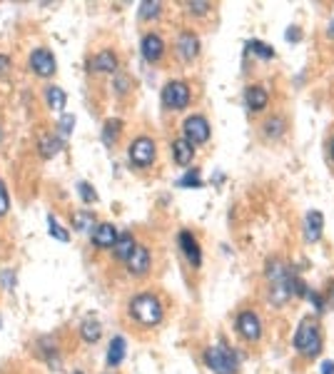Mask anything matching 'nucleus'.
<instances>
[{
	"mask_svg": "<svg viewBox=\"0 0 334 374\" xmlns=\"http://www.w3.org/2000/svg\"><path fill=\"white\" fill-rule=\"evenodd\" d=\"M267 279V302L272 307H285L294 295L297 287V275H292V270L287 267L282 260H270L265 270Z\"/></svg>",
	"mask_w": 334,
	"mask_h": 374,
	"instance_id": "nucleus-1",
	"label": "nucleus"
},
{
	"mask_svg": "<svg viewBox=\"0 0 334 374\" xmlns=\"http://www.w3.org/2000/svg\"><path fill=\"white\" fill-rule=\"evenodd\" d=\"M128 314L140 329H152V327H157L165 319V307L155 292L145 290V292H137L135 297L130 299Z\"/></svg>",
	"mask_w": 334,
	"mask_h": 374,
	"instance_id": "nucleus-2",
	"label": "nucleus"
},
{
	"mask_svg": "<svg viewBox=\"0 0 334 374\" xmlns=\"http://www.w3.org/2000/svg\"><path fill=\"white\" fill-rule=\"evenodd\" d=\"M294 349L305 357V360H317L324 349V340H322V329L317 325V319H302L297 332H294Z\"/></svg>",
	"mask_w": 334,
	"mask_h": 374,
	"instance_id": "nucleus-3",
	"label": "nucleus"
},
{
	"mask_svg": "<svg viewBox=\"0 0 334 374\" xmlns=\"http://www.w3.org/2000/svg\"><path fill=\"white\" fill-rule=\"evenodd\" d=\"M202 360H205V364L215 374H237L239 372L237 352H235L230 345H225V342H217V345L207 347L205 354H202Z\"/></svg>",
	"mask_w": 334,
	"mask_h": 374,
	"instance_id": "nucleus-4",
	"label": "nucleus"
},
{
	"mask_svg": "<svg viewBox=\"0 0 334 374\" xmlns=\"http://www.w3.org/2000/svg\"><path fill=\"white\" fill-rule=\"evenodd\" d=\"M128 158L137 170H147V167H152L157 160L155 140H152L150 135H140V138H135L132 142H130Z\"/></svg>",
	"mask_w": 334,
	"mask_h": 374,
	"instance_id": "nucleus-5",
	"label": "nucleus"
},
{
	"mask_svg": "<svg viewBox=\"0 0 334 374\" xmlns=\"http://www.w3.org/2000/svg\"><path fill=\"white\" fill-rule=\"evenodd\" d=\"M235 332L247 342V345H257L262 340V319L254 310H242L235 317Z\"/></svg>",
	"mask_w": 334,
	"mask_h": 374,
	"instance_id": "nucleus-6",
	"label": "nucleus"
},
{
	"mask_svg": "<svg viewBox=\"0 0 334 374\" xmlns=\"http://www.w3.org/2000/svg\"><path fill=\"white\" fill-rule=\"evenodd\" d=\"M192 103V88L184 80H170L163 88V105L167 110H184Z\"/></svg>",
	"mask_w": 334,
	"mask_h": 374,
	"instance_id": "nucleus-7",
	"label": "nucleus"
},
{
	"mask_svg": "<svg viewBox=\"0 0 334 374\" xmlns=\"http://www.w3.org/2000/svg\"><path fill=\"white\" fill-rule=\"evenodd\" d=\"M210 135H212L210 120H207L202 112H195L190 118H184L182 138L190 140L192 145H205V142H210Z\"/></svg>",
	"mask_w": 334,
	"mask_h": 374,
	"instance_id": "nucleus-8",
	"label": "nucleus"
},
{
	"mask_svg": "<svg viewBox=\"0 0 334 374\" xmlns=\"http://www.w3.org/2000/svg\"><path fill=\"white\" fill-rule=\"evenodd\" d=\"M125 270L132 275L135 279H143L150 275L152 270V252L150 247H145V245H137L132 257H130L128 262H125Z\"/></svg>",
	"mask_w": 334,
	"mask_h": 374,
	"instance_id": "nucleus-9",
	"label": "nucleus"
},
{
	"mask_svg": "<svg viewBox=\"0 0 334 374\" xmlns=\"http://www.w3.org/2000/svg\"><path fill=\"white\" fill-rule=\"evenodd\" d=\"M175 55L180 58L182 62H192L198 60L200 55V38L195 30H182L175 40Z\"/></svg>",
	"mask_w": 334,
	"mask_h": 374,
	"instance_id": "nucleus-10",
	"label": "nucleus"
},
{
	"mask_svg": "<svg viewBox=\"0 0 334 374\" xmlns=\"http://www.w3.org/2000/svg\"><path fill=\"white\" fill-rule=\"evenodd\" d=\"M30 70H33L38 77H53L55 70H58V62H55V55L48 48H35L30 53Z\"/></svg>",
	"mask_w": 334,
	"mask_h": 374,
	"instance_id": "nucleus-11",
	"label": "nucleus"
},
{
	"mask_svg": "<svg viewBox=\"0 0 334 374\" xmlns=\"http://www.w3.org/2000/svg\"><path fill=\"white\" fill-rule=\"evenodd\" d=\"M165 50H167V45H165L160 33L150 30V33L143 35V40H140V53H143V58L147 62H160L165 58Z\"/></svg>",
	"mask_w": 334,
	"mask_h": 374,
	"instance_id": "nucleus-12",
	"label": "nucleus"
},
{
	"mask_svg": "<svg viewBox=\"0 0 334 374\" xmlns=\"http://www.w3.org/2000/svg\"><path fill=\"white\" fill-rule=\"evenodd\" d=\"M178 245L182 249L184 260L192 264V267H200L202 264V247L198 245V237L192 235L190 229H182L178 235Z\"/></svg>",
	"mask_w": 334,
	"mask_h": 374,
	"instance_id": "nucleus-13",
	"label": "nucleus"
},
{
	"mask_svg": "<svg viewBox=\"0 0 334 374\" xmlns=\"http://www.w3.org/2000/svg\"><path fill=\"white\" fill-rule=\"evenodd\" d=\"M117 227L112 222H100L95 229H93V235H90V242L95 245L97 249H112L117 242Z\"/></svg>",
	"mask_w": 334,
	"mask_h": 374,
	"instance_id": "nucleus-14",
	"label": "nucleus"
},
{
	"mask_svg": "<svg viewBox=\"0 0 334 374\" xmlns=\"http://www.w3.org/2000/svg\"><path fill=\"white\" fill-rule=\"evenodd\" d=\"M302 232H305V242L314 245L322 240V232H324V217H322L320 210H309L305 215V225H302Z\"/></svg>",
	"mask_w": 334,
	"mask_h": 374,
	"instance_id": "nucleus-15",
	"label": "nucleus"
},
{
	"mask_svg": "<svg viewBox=\"0 0 334 374\" xmlns=\"http://www.w3.org/2000/svg\"><path fill=\"white\" fill-rule=\"evenodd\" d=\"M259 132L265 140H282L287 135V120L282 112H274V115H267L259 125Z\"/></svg>",
	"mask_w": 334,
	"mask_h": 374,
	"instance_id": "nucleus-16",
	"label": "nucleus"
},
{
	"mask_svg": "<svg viewBox=\"0 0 334 374\" xmlns=\"http://www.w3.org/2000/svg\"><path fill=\"white\" fill-rule=\"evenodd\" d=\"M95 75H115L117 73V55L115 50H103V53H97V55H93V60H90L88 65Z\"/></svg>",
	"mask_w": 334,
	"mask_h": 374,
	"instance_id": "nucleus-17",
	"label": "nucleus"
},
{
	"mask_svg": "<svg viewBox=\"0 0 334 374\" xmlns=\"http://www.w3.org/2000/svg\"><path fill=\"white\" fill-rule=\"evenodd\" d=\"M135 247H137L135 235H132V232H128V229H125V232H120V235H117L115 247L110 249V252H112V260H115V262L125 264V262H128V260H130V257H132V252H135Z\"/></svg>",
	"mask_w": 334,
	"mask_h": 374,
	"instance_id": "nucleus-18",
	"label": "nucleus"
},
{
	"mask_svg": "<svg viewBox=\"0 0 334 374\" xmlns=\"http://www.w3.org/2000/svg\"><path fill=\"white\" fill-rule=\"evenodd\" d=\"M245 105L250 112H262L270 105V90L265 85H250L245 90Z\"/></svg>",
	"mask_w": 334,
	"mask_h": 374,
	"instance_id": "nucleus-19",
	"label": "nucleus"
},
{
	"mask_svg": "<svg viewBox=\"0 0 334 374\" xmlns=\"http://www.w3.org/2000/svg\"><path fill=\"white\" fill-rule=\"evenodd\" d=\"M125 354H128V342H125V337H112L108 345V354H105V364L108 367H120L125 360Z\"/></svg>",
	"mask_w": 334,
	"mask_h": 374,
	"instance_id": "nucleus-20",
	"label": "nucleus"
},
{
	"mask_svg": "<svg viewBox=\"0 0 334 374\" xmlns=\"http://www.w3.org/2000/svg\"><path fill=\"white\" fill-rule=\"evenodd\" d=\"M172 160H175L180 167H187L192 160H195V145H192L190 140L178 138L172 142Z\"/></svg>",
	"mask_w": 334,
	"mask_h": 374,
	"instance_id": "nucleus-21",
	"label": "nucleus"
},
{
	"mask_svg": "<svg viewBox=\"0 0 334 374\" xmlns=\"http://www.w3.org/2000/svg\"><path fill=\"white\" fill-rule=\"evenodd\" d=\"M62 145H65V140L55 132V135H43L40 142H38V153L43 155V158H53V155H58L62 150Z\"/></svg>",
	"mask_w": 334,
	"mask_h": 374,
	"instance_id": "nucleus-22",
	"label": "nucleus"
},
{
	"mask_svg": "<svg viewBox=\"0 0 334 374\" xmlns=\"http://www.w3.org/2000/svg\"><path fill=\"white\" fill-rule=\"evenodd\" d=\"M103 337V327H100V322L97 319H85L80 325V340L82 342H88V345H95L97 340Z\"/></svg>",
	"mask_w": 334,
	"mask_h": 374,
	"instance_id": "nucleus-23",
	"label": "nucleus"
},
{
	"mask_svg": "<svg viewBox=\"0 0 334 374\" xmlns=\"http://www.w3.org/2000/svg\"><path fill=\"white\" fill-rule=\"evenodd\" d=\"M45 105H48L50 110H62L65 108V103H68V95H65V90L62 88H58V85H50V88H45Z\"/></svg>",
	"mask_w": 334,
	"mask_h": 374,
	"instance_id": "nucleus-24",
	"label": "nucleus"
},
{
	"mask_svg": "<svg viewBox=\"0 0 334 374\" xmlns=\"http://www.w3.org/2000/svg\"><path fill=\"white\" fill-rule=\"evenodd\" d=\"M120 135H123V123H120L117 118H110L103 127V142L108 147H112L117 140H120Z\"/></svg>",
	"mask_w": 334,
	"mask_h": 374,
	"instance_id": "nucleus-25",
	"label": "nucleus"
},
{
	"mask_svg": "<svg viewBox=\"0 0 334 374\" xmlns=\"http://www.w3.org/2000/svg\"><path fill=\"white\" fill-rule=\"evenodd\" d=\"M73 227H75L80 235H93V229L97 227L95 215H90V212H75V215H73Z\"/></svg>",
	"mask_w": 334,
	"mask_h": 374,
	"instance_id": "nucleus-26",
	"label": "nucleus"
},
{
	"mask_svg": "<svg viewBox=\"0 0 334 374\" xmlns=\"http://www.w3.org/2000/svg\"><path fill=\"white\" fill-rule=\"evenodd\" d=\"M212 3H205V0H190V3H184V10L192 15V18H207L212 13Z\"/></svg>",
	"mask_w": 334,
	"mask_h": 374,
	"instance_id": "nucleus-27",
	"label": "nucleus"
},
{
	"mask_svg": "<svg viewBox=\"0 0 334 374\" xmlns=\"http://www.w3.org/2000/svg\"><path fill=\"white\" fill-rule=\"evenodd\" d=\"M245 50L247 53H254L259 60H274V48H270V45H265V42L259 40H250L245 45Z\"/></svg>",
	"mask_w": 334,
	"mask_h": 374,
	"instance_id": "nucleus-28",
	"label": "nucleus"
},
{
	"mask_svg": "<svg viewBox=\"0 0 334 374\" xmlns=\"http://www.w3.org/2000/svg\"><path fill=\"white\" fill-rule=\"evenodd\" d=\"M112 88H115V95L125 97L130 92V88H132V83H130V75L128 73H120L117 70L115 75H112Z\"/></svg>",
	"mask_w": 334,
	"mask_h": 374,
	"instance_id": "nucleus-29",
	"label": "nucleus"
},
{
	"mask_svg": "<svg viewBox=\"0 0 334 374\" xmlns=\"http://www.w3.org/2000/svg\"><path fill=\"white\" fill-rule=\"evenodd\" d=\"M163 10H165L163 3H143L140 5V18L143 21H157L163 15Z\"/></svg>",
	"mask_w": 334,
	"mask_h": 374,
	"instance_id": "nucleus-30",
	"label": "nucleus"
},
{
	"mask_svg": "<svg viewBox=\"0 0 334 374\" xmlns=\"http://www.w3.org/2000/svg\"><path fill=\"white\" fill-rule=\"evenodd\" d=\"M48 229H50V235H53L58 242H70V232L62 227L60 222L55 220V215H48Z\"/></svg>",
	"mask_w": 334,
	"mask_h": 374,
	"instance_id": "nucleus-31",
	"label": "nucleus"
},
{
	"mask_svg": "<svg viewBox=\"0 0 334 374\" xmlns=\"http://www.w3.org/2000/svg\"><path fill=\"white\" fill-rule=\"evenodd\" d=\"M10 212V195H8V185L0 180V220H5Z\"/></svg>",
	"mask_w": 334,
	"mask_h": 374,
	"instance_id": "nucleus-32",
	"label": "nucleus"
},
{
	"mask_svg": "<svg viewBox=\"0 0 334 374\" xmlns=\"http://www.w3.org/2000/svg\"><path fill=\"white\" fill-rule=\"evenodd\" d=\"M73 125H75V115H70V112H68V115H62L60 123H58V135L65 140L70 132H73Z\"/></svg>",
	"mask_w": 334,
	"mask_h": 374,
	"instance_id": "nucleus-33",
	"label": "nucleus"
},
{
	"mask_svg": "<svg viewBox=\"0 0 334 374\" xmlns=\"http://www.w3.org/2000/svg\"><path fill=\"white\" fill-rule=\"evenodd\" d=\"M77 192H80V197H82V202H97V192H95V187L93 185H88V182H80L77 185Z\"/></svg>",
	"mask_w": 334,
	"mask_h": 374,
	"instance_id": "nucleus-34",
	"label": "nucleus"
},
{
	"mask_svg": "<svg viewBox=\"0 0 334 374\" xmlns=\"http://www.w3.org/2000/svg\"><path fill=\"white\" fill-rule=\"evenodd\" d=\"M198 175H200L198 170H190V173H187V177H180L178 185L180 187H202V180H200Z\"/></svg>",
	"mask_w": 334,
	"mask_h": 374,
	"instance_id": "nucleus-35",
	"label": "nucleus"
},
{
	"mask_svg": "<svg viewBox=\"0 0 334 374\" xmlns=\"http://www.w3.org/2000/svg\"><path fill=\"white\" fill-rule=\"evenodd\" d=\"M324 299H327V305H329V307H334V279H332V282H329L327 295H324Z\"/></svg>",
	"mask_w": 334,
	"mask_h": 374,
	"instance_id": "nucleus-36",
	"label": "nucleus"
},
{
	"mask_svg": "<svg viewBox=\"0 0 334 374\" xmlns=\"http://www.w3.org/2000/svg\"><path fill=\"white\" fill-rule=\"evenodd\" d=\"M322 374H334V362H322Z\"/></svg>",
	"mask_w": 334,
	"mask_h": 374,
	"instance_id": "nucleus-37",
	"label": "nucleus"
},
{
	"mask_svg": "<svg viewBox=\"0 0 334 374\" xmlns=\"http://www.w3.org/2000/svg\"><path fill=\"white\" fill-rule=\"evenodd\" d=\"M5 68H10V60H8L5 55H0V70H5Z\"/></svg>",
	"mask_w": 334,
	"mask_h": 374,
	"instance_id": "nucleus-38",
	"label": "nucleus"
},
{
	"mask_svg": "<svg viewBox=\"0 0 334 374\" xmlns=\"http://www.w3.org/2000/svg\"><path fill=\"white\" fill-rule=\"evenodd\" d=\"M327 150H329V160L334 162V138L329 140V147H327Z\"/></svg>",
	"mask_w": 334,
	"mask_h": 374,
	"instance_id": "nucleus-39",
	"label": "nucleus"
},
{
	"mask_svg": "<svg viewBox=\"0 0 334 374\" xmlns=\"http://www.w3.org/2000/svg\"><path fill=\"white\" fill-rule=\"evenodd\" d=\"M332 35H334V23H332Z\"/></svg>",
	"mask_w": 334,
	"mask_h": 374,
	"instance_id": "nucleus-40",
	"label": "nucleus"
},
{
	"mask_svg": "<svg viewBox=\"0 0 334 374\" xmlns=\"http://www.w3.org/2000/svg\"><path fill=\"white\" fill-rule=\"evenodd\" d=\"M75 374H82V372H75Z\"/></svg>",
	"mask_w": 334,
	"mask_h": 374,
	"instance_id": "nucleus-41",
	"label": "nucleus"
}]
</instances>
